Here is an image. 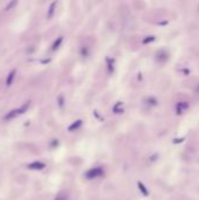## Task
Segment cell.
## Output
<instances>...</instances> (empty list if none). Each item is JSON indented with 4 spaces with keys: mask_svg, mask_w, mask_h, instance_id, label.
I'll use <instances>...</instances> for the list:
<instances>
[{
    "mask_svg": "<svg viewBox=\"0 0 199 200\" xmlns=\"http://www.w3.org/2000/svg\"><path fill=\"white\" fill-rule=\"evenodd\" d=\"M153 40H155V37H148V39H145V40H144V43H148V42H151V41H153Z\"/></svg>",
    "mask_w": 199,
    "mask_h": 200,
    "instance_id": "10",
    "label": "cell"
},
{
    "mask_svg": "<svg viewBox=\"0 0 199 200\" xmlns=\"http://www.w3.org/2000/svg\"><path fill=\"white\" fill-rule=\"evenodd\" d=\"M28 167L32 168V170H42L45 167V164L41 163V162H34V163L29 164Z\"/></svg>",
    "mask_w": 199,
    "mask_h": 200,
    "instance_id": "4",
    "label": "cell"
},
{
    "mask_svg": "<svg viewBox=\"0 0 199 200\" xmlns=\"http://www.w3.org/2000/svg\"><path fill=\"white\" fill-rule=\"evenodd\" d=\"M103 174V170L101 167H94V168H90L89 171L86 173V177L88 179H94V178H97Z\"/></svg>",
    "mask_w": 199,
    "mask_h": 200,
    "instance_id": "2",
    "label": "cell"
},
{
    "mask_svg": "<svg viewBox=\"0 0 199 200\" xmlns=\"http://www.w3.org/2000/svg\"><path fill=\"white\" fill-rule=\"evenodd\" d=\"M55 6H56V2H53L52 5H51V7H49V12H48L47 16L48 18H52L53 14H54V8H55Z\"/></svg>",
    "mask_w": 199,
    "mask_h": 200,
    "instance_id": "7",
    "label": "cell"
},
{
    "mask_svg": "<svg viewBox=\"0 0 199 200\" xmlns=\"http://www.w3.org/2000/svg\"><path fill=\"white\" fill-rule=\"evenodd\" d=\"M14 75H15V70H12L10 74H8V77H7V81H6V84L10 87L12 82H13V79H14Z\"/></svg>",
    "mask_w": 199,
    "mask_h": 200,
    "instance_id": "6",
    "label": "cell"
},
{
    "mask_svg": "<svg viewBox=\"0 0 199 200\" xmlns=\"http://www.w3.org/2000/svg\"><path fill=\"white\" fill-rule=\"evenodd\" d=\"M56 200H62V199H61V198H58V199H56Z\"/></svg>",
    "mask_w": 199,
    "mask_h": 200,
    "instance_id": "12",
    "label": "cell"
},
{
    "mask_svg": "<svg viewBox=\"0 0 199 200\" xmlns=\"http://www.w3.org/2000/svg\"><path fill=\"white\" fill-rule=\"evenodd\" d=\"M62 42V37H59V40H56V41L54 42V45H53V50H55V49H58L59 46H60V43Z\"/></svg>",
    "mask_w": 199,
    "mask_h": 200,
    "instance_id": "9",
    "label": "cell"
},
{
    "mask_svg": "<svg viewBox=\"0 0 199 200\" xmlns=\"http://www.w3.org/2000/svg\"><path fill=\"white\" fill-rule=\"evenodd\" d=\"M138 186H139V189L142 191V193H143V194H144V195H148V194H149L148 189H145V186L142 184V183H138Z\"/></svg>",
    "mask_w": 199,
    "mask_h": 200,
    "instance_id": "8",
    "label": "cell"
},
{
    "mask_svg": "<svg viewBox=\"0 0 199 200\" xmlns=\"http://www.w3.org/2000/svg\"><path fill=\"white\" fill-rule=\"evenodd\" d=\"M81 124H82V121H76V122H74L73 124L69 126V131H74V130H77L80 126H81Z\"/></svg>",
    "mask_w": 199,
    "mask_h": 200,
    "instance_id": "5",
    "label": "cell"
},
{
    "mask_svg": "<svg viewBox=\"0 0 199 200\" xmlns=\"http://www.w3.org/2000/svg\"><path fill=\"white\" fill-rule=\"evenodd\" d=\"M28 107H29V102H27L26 104H24L21 108H19V109L10 111V112L5 116V120H7V121H8V120H13V118H15L16 116L21 115V114H24V112H26V110L28 109Z\"/></svg>",
    "mask_w": 199,
    "mask_h": 200,
    "instance_id": "1",
    "label": "cell"
},
{
    "mask_svg": "<svg viewBox=\"0 0 199 200\" xmlns=\"http://www.w3.org/2000/svg\"><path fill=\"white\" fill-rule=\"evenodd\" d=\"M188 108H189L188 103H185V102H178L176 104V112H177V115H182Z\"/></svg>",
    "mask_w": 199,
    "mask_h": 200,
    "instance_id": "3",
    "label": "cell"
},
{
    "mask_svg": "<svg viewBox=\"0 0 199 200\" xmlns=\"http://www.w3.org/2000/svg\"><path fill=\"white\" fill-rule=\"evenodd\" d=\"M15 4H16V1H14V2H12V4H8V5H7V7H6V10H10V8H12V7L15 5Z\"/></svg>",
    "mask_w": 199,
    "mask_h": 200,
    "instance_id": "11",
    "label": "cell"
}]
</instances>
